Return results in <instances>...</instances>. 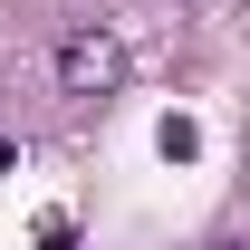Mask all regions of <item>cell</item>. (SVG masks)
I'll use <instances>...</instances> for the list:
<instances>
[{
    "label": "cell",
    "instance_id": "2",
    "mask_svg": "<svg viewBox=\"0 0 250 250\" xmlns=\"http://www.w3.org/2000/svg\"><path fill=\"white\" fill-rule=\"evenodd\" d=\"M164 154H173V164H192V154H202V125H183V116H164Z\"/></svg>",
    "mask_w": 250,
    "mask_h": 250
},
{
    "label": "cell",
    "instance_id": "1",
    "mask_svg": "<svg viewBox=\"0 0 250 250\" xmlns=\"http://www.w3.org/2000/svg\"><path fill=\"white\" fill-rule=\"evenodd\" d=\"M116 77H125V39L116 29H67L58 39V87L67 96H116Z\"/></svg>",
    "mask_w": 250,
    "mask_h": 250
},
{
    "label": "cell",
    "instance_id": "5",
    "mask_svg": "<svg viewBox=\"0 0 250 250\" xmlns=\"http://www.w3.org/2000/svg\"><path fill=\"white\" fill-rule=\"evenodd\" d=\"M212 250H241V241H231V231H221V241H212Z\"/></svg>",
    "mask_w": 250,
    "mask_h": 250
},
{
    "label": "cell",
    "instance_id": "4",
    "mask_svg": "<svg viewBox=\"0 0 250 250\" xmlns=\"http://www.w3.org/2000/svg\"><path fill=\"white\" fill-rule=\"evenodd\" d=\"M10 164H20V154H10V145H0V173H10Z\"/></svg>",
    "mask_w": 250,
    "mask_h": 250
},
{
    "label": "cell",
    "instance_id": "3",
    "mask_svg": "<svg viewBox=\"0 0 250 250\" xmlns=\"http://www.w3.org/2000/svg\"><path fill=\"white\" fill-rule=\"evenodd\" d=\"M39 250H77V231L67 221H39Z\"/></svg>",
    "mask_w": 250,
    "mask_h": 250
}]
</instances>
